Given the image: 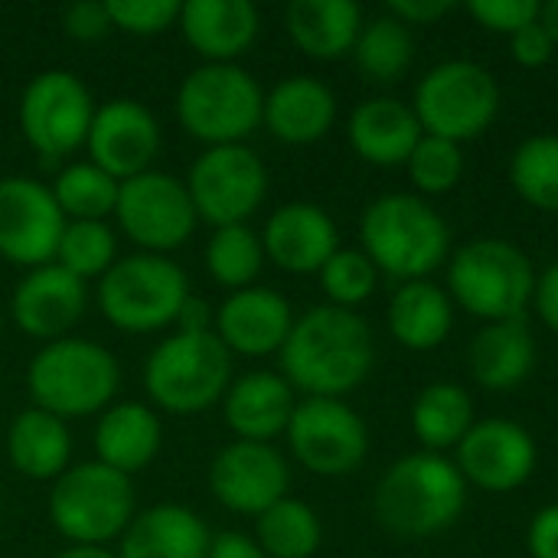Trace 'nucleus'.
Segmentation results:
<instances>
[{
  "label": "nucleus",
  "instance_id": "f257e3e1",
  "mask_svg": "<svg viewBox=\"0 0 558 558\" xmlns=\"http://www.w3.org/2000/svg\"><path fill=\"white\" fill-rule=\"evenodd\" d=\"M376 347L369 324L333 304L311 307L294 320L284 347L281 366L291 389L307 392V399H340L353 392L373 369Z\"/></svg>",
  "mask_w": 558,
  "mask_h": 558
},
{
  "label": "nucleus",
  "instance_id": "f03ea898",
  "mask_svg": "<svg viewBox=\"0 0 558 558\" xmlns=\"http://www.w3.org/2000/svg\"><path fill=\"white\" fill-rule=\"evenodd\" d=\"M468 504V481L458 464L435 454L418 451L396 461L373 497L376 520L396 536H435L458 523Z\"/></svg>",
  "mask_w": 558,
  "mask_h": 558
},
{
  "label": "nucleus",
  "instance_id": "7ed1b4c3",
  "mask_svg": "<svg viewBox=\"0 0 558 558\" xmlns=\"http://www.w3.org/2000/svg\"><path fill=\"white\" fill-rule=\"evenodd\" d=\"M366 258L376 271L405 281H425L435 268H441L451 255V229L425 203L412 193H386L373 199L360 222Z\"/></svg>",
  "mask_w": 558,
  "mask_h": 558
},
{
  "label": "nucleus",
  "instance_id": "20e7f679",
  "mask_svg": "<svg viewBox=\"0 0 558 558\" xmlns=\"http://www.w3.org/2000/svg\"><path fill=\"white\" fill-rule=\"evenodd\" d=\"M118 360L105 347L78 337L46 343L26 369V389L36 409L62 422L105 412L118 392Z\"/></svg>",
  "mask_w": 558,
  "mask_h": 558
},
{
  "label": "nucleus",
  "instance_id": "39448f33",
  "mask_svg": "<svg viewBox=\"0 0 558 558\" xmlns=\"http://www.w3.org/2000/svg\"><path fill=\"white\" fill-rule=\"evenodd\" d=\"M451 298L474 317L520 320L536 294V271L526 252L504 239H474L451 255Z\"/></svg>",
  "mask_w": 558,
  "mask_h": 558
},
{
  "label": "nucleus",
  "instance_id": "423d86ee",
  "mask_svg": "<svg viewBox=\"0 0 558 558\" xmlns=\"http://www.w3.org/2000/svg\"><path fill=\"white\" fill-rule=\"evenodd\" d=\"M265 114L258 82L235 62H206L193 69L177 92L180 124L209 147L242 144Z\"/></svg>",
  "mask_w": 558,
  "mask_h": 558
},
{
  "label": "nucleus",
  "instance_id": "0eeeda50",
  "mask_svg": "<svg viewBox=\"0 0 558 558\" xmlns=\"http://www.w3.org/2000/svg\"><path fill=\"white\" fill-rule=\"evenodd\" d=\"M232 379V353L216 333H177L163 340L144 366L150 402L173 415H196L216 405Z\"/></svg>",
  "mask_w": 558,
  "mask_h": 558
},
{
  "label": "nucleus",
  "instance_id": "6e6552de",
  "mask_svg": "<svg viewBox=\"0 0 558 558\" xmlns=\"http://www.w3.org/2000/svg\"><path fill=\"white\" fill-rule=\"evenodd\" d=\"M186 298L190 281L183 268L150 252L114 262L98 284L101 314L124 333H150L177 324Z\"/></svg>",
  "mask_w": 558,
  "mask_h": 558
},
{
  "label": "nucleus",
  "instance_id": "1a4fd4ad",
  "mask_svg": "<svg viewBox=\"0 0 558 558\" xmlns=\"http://www.w3.org/2000/svg\"><path fill=\"white\" fill-rule=\"evenodd\" d=\"M49 520L72 546H105L134 520L131 477L98 461L69 468L52 484Z\"/></svg>",
  "mask_w": 558,
  "mask_h": 558
},
{
  "label": "nucleus",
  "instance_id": "9d476101",
  "mask_svg": "<svg viewBox=\"0 0 558 558\" xmlns=\"http://www.w3.org/2000/svg\"><path fill=\"white\" fill-rule=\"evenodd\" d=\"M497 108H500L497 78L471 59H451L425 72L412 105L425 134L454 144L484 134L497 118Z\"/></svg>",
  "mask_w": 558,
  "mask_h": 558
},
{
  "label": "nucleus",
  "instance_id": "9b49d317",
  "mask_svg": "<svg viewBox=\"0 0 558 558\" xmlns=\"http://www.w3.org/2000/svg\"><path fill=\"white\" fill-rule=\"evenodd\" d=\"M95 105L85 82L69 69L39 72L20 98V131L26 144L46 157L62 160L75 154L92 131Z\"/></svg>",
  "mask_w": 558,
  "mask_h": 558
},
{
  "label": "nucleus",
  "instance_id": "f8f14e48",
  "mask_svg": "<svg viewBox=\"0 0 558 558\" xmlns=\"http://www.w3.org/2000/svg\"><path fill=\"white\" fill-rule=\"evenodd\" d=\"M186 193L199 219L222 226H245V219L262 206L268 193V170L262 157L245 144L209 147L196 157Z\"/></svg>",
  "mask_w": 558,
  "mask_h": 558
},
{
  "label": "nucleus",
  "instance_id": "ddd939ff",
  "mask_svg": "<svg viewBox=\"0 0 558 558\" xmlns=\"http://www.w3.org/2000/svg\"><path fill=\"white\" fill-rule=\"evenodd\" d=\"M114 216L128 239L147 248L150 255L183 245L199 219L186 193V183L160 170H147L124 180L118 190Z\"/></svg>",
  "mask_w": 558,
  "mask_h": 558
},
{
  "label": "nucleus",
  "instance_id": "4468645a",
  "mask_svg": "<svg viewBox=\"0 0 558 558\" xmlns=\"http://www.w3.org/2000/svg\"><path fill=\"white\" fill-rule=\"evenodd\" d=\"M288 441L294 458L320 477L353 474L369 451L366 425L343 399H304L294 405Z\"/></svg>",
  "mask_w": 558,
  "mask_h": 558
},
{
  "label": "nucleus",
  "instance_id": "2eb2a0df",
  "mask_svg": "<svg viewBox=\"0 0 558 558\" xmlns=\"http://www.w3.org/2000/svg\"><path fill=\"white\" fill-rule=\"evenodd\" d=\"M65 216L49 186L29 177L0 180V258L20 268L56 262Z\"/></svg>",
  "mask_w": 558,
  "mask_h": 558
},
{
  "label": "nucleus",
  "instance_id": "dca6fc26",
  "mask_svg": "<svg viewBox=\"0 0 558 558\" xmlns=\"http://www.w3.org/2000/svg\"><path fill=\"white\" fill-rule=\"evenodd\" d=\"M288 461L262 441H235L222 448L209 468L213 497L242 517H262L288 497Z\"/></svg>",
  "mask_w": 558,
  "mask_h": 558
},
{
  "label": "nucleus",
  "instance_id": "f3484780",
  "mask_svg": "<svg viewBox=\"0 0 558 558\" xmlns=\"http://www.w3.org/2000/svg\"><path fill=\"white\" fill-rule=\"evenodd\" d=\"M458 471L481 490H517L536 471V441L523 425L510 418L474 422L458 445Z\"/></svg>",
  "mask_w": 558,
  "mask_h": 558
},
{
  "label": "nucleus",
  "instance_id": "a211bd4d",
  "mask_svg": "<svg viewBox=\"0 0 558 558\" xmlns=\"http://www.w3.org/2000/svg\"><path fill=\"white\" fill-rule=\"evenodd\" d=\"M85 144L92 163L124 183L150 170V160L160 150V128L147 105L134 98H114L95 111Z\"/></svg>",
  "mask_w": 558,
  "mask_h": 558
},
{
  "label": "nucleus",
  "instance_id": "6ab92c4d",
  "mask_svg": "<svg viewBox=\"0 0 558 558\" xmlns=\"http://www.w3.org/2000/svg\"><path fill=\"white\" fill-rule=\"evenodd\" d=\"M10 314L33 340H62L85 314V281L62 265H39L16 284Z\"/></svg>",
  "mask_w": 558,
  "mask_h": 558
},
{
  "label": "nucleus",
  "instance_id": "aec40b11",
  "mask_svg": "<svg viewBox=\"0 0 558 558\" xmlns=\"http://www.w3.org/2000/svg\"><path fill=\"white\" fill-rule=\"evenodd\" d=\"M291 327V304L271 288L232 291L226 304L216 311V337L229 353L242 356H268L275 350L281 353Z\"/></svg>",
  "mask_w": 558,
  "mask_h": 558
},
{
  "label": "nucleus",
  "instance_id": "412c9836",
  "mask_svg": "<svg viewBox=\"0 0 558 558\" xmlns=\"http://www.w3.org/2000/svg\"><path fill=\"white\" fill-rule=\"evenodd\" d=\"M262 248L278 268L291 275H314L337 252V226L314 203H288L265 222Z\"/></svg>",
  "mask_w": 558,
  "mask_h": 558
},
{
  "label": "nucleus",
  "instance_id": "4be33fe9",
  "mask_svg": "<svg viewBox=\"0 0 558 558\" xmlns=\"http://www.w3.org/2000/svg\"><path fill=\"white\" fill-rule=\"evenodd\" d=\"M222 415L239 441L268 445L275 435L288 432V422L294 415V389L284 376L248 373L235 379L222 396Z\"/></svg>",
  "mask_w": 558,
  "mask_h": 558
},
{
  "label": "nucleus",
  "instance_id": "5701e85b",
  "mask_svg": "<svg viewBox=\"0 0 558 558\" xmlns=\"http://www.w3.org/2000/svg\"><path fill=\"white\" fill-rule=\"evenodd\" d=\"M186 43L206 62H232L258 36V10L248 0H190L180 10Z\"/></svg>",
  "mask_w": 558,
  "mask_h": 558
},
{
  "label": "nucleus",
  "instance_id": "b1692460",
  "mask_svg": "<svg viewBox=\"0 0 558 558\" xmlns=\"http://www.w3.org/2000/svg\"><path fill=\"white\" fill-rule=\"evenodd\" d=\"M333 118H337V98L320 78L291 75L265 95L262 121L284 144L320 141L333 128Z\"/></svg>",
  "mask_w": 558,
  "mask_h": 558
},
{
  "label": "nucleus",
  "instance_id": "393cba45",
  "mask_svg": "<svg viewBox=\"0 0 558 558\" xmlns=\"http://www.w3.org/2000/svg\"><path fill=\"white\" fill-rule=\"evenodd\" d=\"M425 137L415 111L399 98H369L350 114L353 150L376 167H402Z\"/></svg>",
  "mask_w": 558,
  "mask_h": 558
},
{
  "label": "nucleus",
  "instance_id": "a878e982",
  "mask_svg": "<svg viewBox=\"0 0 558 558\" xmlns=\"http://www.w3.org/2000/svg\"><path fill=\"white\" fill-rule=\"evenodd\" d=\"M209 533L206 523L177 504H160L131 520L121 533L118 558H206Z\"/></svg>",
  "mask_w": 558,
  "mask_h": 558
},
{
  "label": "nucleus",
  "instance_id": "bb28decb",
  "mask_svg": "<svg viewBox=\"0 0 558 558\" xmlns=\"http://www.w3.org/2000/svg\"><path fill=\"white\" fill-rule=\"evenodd\" d=\"M160 438L163 428L154 409L141 402H121L101 412L95 425V454L98 464L131 477L157 458Z\"/></svg>",
  "mask_w": 558,
  "mask_h": 558
},
{
  "label": "nucleus",
  "instance_id": "cd10ccee",
  "mask_svg": "<svg viewBox=\"0 0 558 558\" xmlns=\"http://www.w3.org/2000/svg\"><path fill=\"white\" fill-rule=\"evenodd\" d=\"M288 33L311 59H340L353 52L363 16L353 0H291L284 10Z\"/></svg>",
  "mask_w": 558,
  "mask_h": 558
},
{
  "label": "nucleus",
  "instance_id": "c85d7f7f",
  "mask_svg": "<svg viewBox=\"0 0 558 558\" xmlns=\"http://www.w3.org/2000/svg\"><path fill=\"white\" fill-rule=\"evenodd\" d=\"M7 458L13 471L29 481H59L69 471L72 458L65 422L36 405L20 412L7 432Z\"/></svg>",
  "mask_w": 558,
  "mask_h": 558
},
{
  "label": "nucleus",
  "instance_id": "c756f323",
  "mask_svg": "<svg viewBox=\"0 0 558 558\" xmlns=\"http://www.w3.org/2000/svg\"><path fill=\"white\" fill-rule=\"evenodd\" d=\"M471 376L477 386L504 392L517 389L536 363V343L526 320H497L487 324L471 343Z\"/></svg>",
  "mask_w": 558,
  "mask_h": 558
},
{
  "label": "nucleus",
  "instance_id": "7c9ffc66",
  "mask_svg": "<svg viewBox=\"0 0 558 558\" xmlns=\"http://www.w3.org/2000/svg\"><path fill=\"white\" fill-rule=\"evenodd\" d=\"M454 324L451 298L425 281H405L389 301V333L405 350H435L448 340Z\"/></svg>",
  "mask_w": 558,
  "mask_h": 558
},
{
  "label": "nucleus",
  "instance_id": "2f4dec72",
  "mask_svg": "<svg viewBox=\"0 0 558 558\" xmlns=\"http://www.w3.org/2000/svg\"><path fill=\"white\" fill-rule=\"evenodd\" d=\"M474 425V402L454 383H432L412 405V432L425 451L458 448Z\"/></svg>",
  "mask_w": 558,
  "mask_h": 558
},
{
  "label": "nucleus",
  "instance_id": "473e14b6",
  "mask_svg": "<svg viewBox=\"0 0 558 558\" xmlns=\"http://www.w3.org/2000/svg\"><path fill=\"white\" fill-rule=\"evenodd\" d=\"M255 543L268 558H311L320 549V520L301 500H278L255 523Z\"/></svg>",
  "mask_w": 558,
  "mask_h": 558
},
{
  "label": "nucleus",
  "instance_id": "72a5a7b5",
  "mask_svg": "<svg viewBox=\"0 0 558 558\" xmlns=\"http://www.w3.org/2000/svg\"><path fill=\"white\" fill-rule=\"evenodd\" d=\"M356 65L369 82H396L399 75L409 72L412 56H415V39L412 29L389 16H376L369 26L360 29V39L353 46Z\"/></svg>",
  "mask_w": 558,
  "mask_h": 558
},
{
  "label": "nucleus",
  "instance_id": "f704fd0d",
  "mask_svg": "<svg viewBox=\"0 0 558 558\" xmlns=\"http://www.w3.org/2000/svg\"><path fill=\"white\" fill-rule=\"evenodd\" d=\"M118 190L121 183L92 160L69 163L52 183V196L72 222H105V216L118 206Z\"/></svg>",
  "mask_w": 558,
  "mask_h": 558
},
{
  "label": "nucleus",
  "instance_id": "c9c22d12",
  "mask_svg": "<svg viewBox=\"0 0 558 558\" xmlns=\"http://www.w3.org/2000/svg\"><path fill=\"white\" fill-rule=\"evenodd\" d=\"M510 180L530 206L558 213V134L526 137L510 160Z\"/></svg>",
  "mask_w": 558,
  "mask_h": 558
},
{
  "label": "nucleus",
  "instance_id": "e433bc0d",
  "mask_svg": "<svg viewBox=\"0 0 558 558\" xmlns=\"http://www.w3.org/2000/svg\"><path fill=\"white\" fill-rule=\"evenodd\" d=\"M262 239L248 226H222L213 232L206 245V271L213 275V281L232 291L252 288V281L262 271Z\"/></svg>",
  "mask_w": 558,
  "mask_h": 558
},
{
  "label": "nucleus",
  "instance_id": "4c0bfd02",
  "mask_svg": "<svg viewBox=\"0 0 558 558\" xmlns=\"http://www.w3.org/2000/svg\"><path fill=\"white\" fill-rule=\"evenodd\" d=\"M56 265L75 278H101L114 265V232L105 222H65Z\"/></svg>",
  "mask_w": 558,
  "mask_h": 558
},
{
  "label": "nucleus",
  "instance_id": "58836bf2",
  "mask_svg": "<svg viewBox=\"0 0 558 558\" xmlns=\"http://www.w3.org/2000/svg\"><path fill=\"white\" fill-rule=\"evenodd\" d=\"M317 275H320V288L330 298V304L347 307V311L363 304L376 291V278H379V271L366 258V252H356V248H337Z\"/></svg>",
  "mask_w": 558,
  "mask_h": 558
},
{
  "label": "nucleus",
  "instance_id": "ea45409f",
  "mask_svg": "<svg viewBox=\"0 0 558 558\" xmlns=\"http://www.w3.org/2000/svg\"><path fill=\"white\" fill-rule=\"evenodd\" d=\"M405 167H409L412 183L422 193L438 196V193H448V190L458 186V180L464 173V154H461V144L435 137V134H425L418 141V147L412 150Z\"/></svg>",
  "mask_w": 558,
  "mask_h": 558
},
{
  "label": "nucleus",
  "instance_id": "a19ab883",
  "mask_svg": "<svg viewBox=\"0 0 558 558\" xmlns=\"http://www.w3.org/2000/svg\"><path fill=\"white\" fill-rule=\"evenodd\" d=\"M111 26L134 33V36H154L170 29L180 20L183 3L177 0H105Z\"/></svg>",
  "mask_w": 558,
  "mask_h": 558
},
{
  "label": "nucleus",
  "instance_id": "79ce46f5",
  "mask_svg": "<svg viewBox=\"0 0 558 558\" xmlns=\"http://www.w3.org/2000/svg\"><path fill=\"white\" fill-rule=\"evenodd\" d=\"M471 16L477 23H484L494 33H520L523 26L539 20L543 3L539 0H471Z\"/></svg>",
  "mask_w": 558,
  "mask_h": 558
},
{
  "label": "nucleus",
  "instance_id": "37998d69",
  "mask_svg": "<svg viewBox=\"0 0 558 558\" xmlns=\"http://www.w3.org/2000/svg\"><path fill=\"white\" fill-rule=\"evenodd\" d=\"M62 26H65V33H69L72 39H78V43H95V39H101L108 29H114L105 0H78V3L65 7Z\"/></svg>",
  "mask_w": 558,
  "mask_h": 558
},
{
  "label": "nucleus",
  "instance_id": "c03bdc74",
  "mask_svg": "<svg viewBox=\"0 0 558 558\" xmlns=\"http://www.w3.org/2000/svg\"><path fill=\"white\" fill-rule=\"evenodd\" d=\"M510 49H513V59L520 65L536 69V65H546L556 56L558 46L553 43V36L546 33V26L536 20V23H530V26H523L520 33L510 36Z\"/></svg>",
  "mask_w": 558,
  "mask_h": 558
},
{
  "label": "nucleus",
  "instance_id": "a18cd8bd",
  "mask_svg": "<svg viewBox=\"0 0 558 558\" xmlns=\"http://www.w3.org/2000/svg\"><path fill=\"white\" fill-rule=\"evenodd\" d=\"M526 546H530L533 558H558V504L533 517Z\"/></svg>",
  "mask_w": 558,
  "mask_h": 558
},
{
  "label": "nucleus",
  "instance_id": "49530a36",
  "mask_svg": "<svg viewBox=\"0 0 558 558\" xmlns=\"http://www.w3.org/2000/svg\"><path fill=\"white\" fill-rule=\"evenodd\" d=\"M451 0H392L389 10L396 20H402L405 26L412 23H435L441 20L445 13H451Z\"/></svg>",
  "mask_w": 558,
  "mask_h": 558
},
{
  "label": "nucleus",
  "instance_id": "de8ad7c7",
  "mask_svg": "<svg viewBox=\"0 0 558 558\" xmlns=\"http://www.w3.org/2000/svg\"><path fill=\"white\" fill-rule=\"evenodd\" d=\"M533 301H536V311H539V317L546 320V327L558 333V262L556 265H549V268L539 275Z\"/></svg>",
  "mask_w": 558,
  "mask_h": 558
},
{
  "label": "nucleus",
  "instance_id": "09e8293b",
  "mask_svg": "<svg viewBox=\"0 0 558 558\" xmlns=\"http://www.w3.org/2000/svg\"><path fill=\"white\" fill-rule=\"evenodd\" d=\"M206 558H268L262 553V546L242 533H222L209 543V556Z\"/></svg>",
  "mask_w": 558,
  "mask_h": 558
},
{
  "label": "nucleus",
  "instance_id": "8fccbe9b",
  "mask_svg": "<svg viewBox=\"0 0 558 558\" xmlns=\"http://www.w3.org/2000/svg\"><path fill=\"white\" fill-rule=\"evenodd\" d=\"M213 320H216L213 311L196 298H186V304H183V311L177 317L180 333H213Z\"/></svg>",
  "mask_w": 558,
  "mask_h": 558
},
{
  "label": "nucleus",
  "instance_id": "3c124183",
  "mask_svg": "<svg viewBox=\"0 0 558 558\" xmlns=\"http://www.w3.org/2000/svg\"><path fill=\"white\" fill-rule=\"evenodd\" d=\"M539 23L546 26V33L553 36V43L558 46V0L543 3V10H539Z\"/></svg>",
  "mask_w": 558,
  "mask_h": 558
},
{
  "label": "nucleus",
  "instance_id": "603ef678",
  "mask_svg": "<svg viewBox=\"0 0 558 558\" xmlns=\"http://www.w3.org/2000/svg\"><path fill=\"white\" fill-rule=\"evenodd\" d=\"M59 558H118L111 556L108 549H101V546H72V549H65Z\"/></svg>",
  "mask_w": 558,
  "mask_h": 558
}]
</instances>
